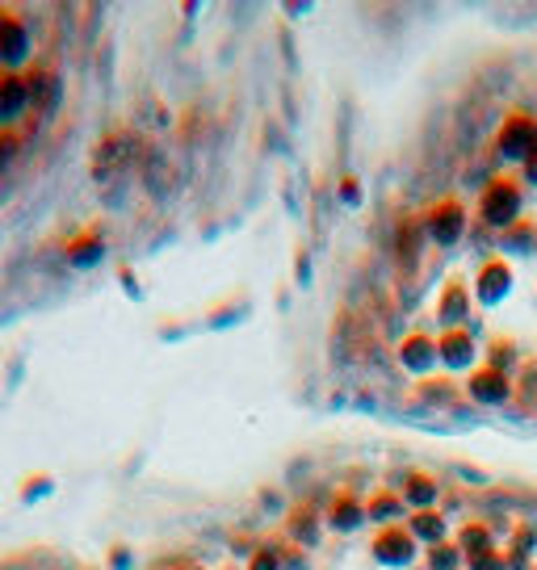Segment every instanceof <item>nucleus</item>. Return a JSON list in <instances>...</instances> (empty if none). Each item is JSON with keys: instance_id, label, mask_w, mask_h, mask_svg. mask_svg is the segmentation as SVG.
<instances>
[{"instance_id": "obj_1", "label": "nucleus", "mask_w": 537, "mask_h": 570, "mask_svg": "<svg viewBox=\"0 0 537 570\" xmlns=\"http://www.w3.org/2000/svg\"><path fill=\"white\" fill-rule=\"evenodd\" d=\"M30 51H35L30 21L13 9H0V71H26L30 68Z\"/></svg>"}, {"instance_id": "obj_2", "label": "nucleus", "mask_w": 537, "mask_h": 570, "mask_svg": "<svg viewBox=\"0 0 537 570\" xmlns=\"http://www.w3.org/2000/svg\"><path fill=\"white\" fill-rule=\"evenodd\" d=\"M30 109H35V97L26 85V71H0V130H18Z\"/></svg>"}, {"instance_id": "obj_3", "label": "nucleus", "mask_w": 537, "mask_h": 570, "mask_svg": "<svg viewBox=\"0 0 537 570\" xmlns=\"http://www.w3.org/2000/svg\"><path fill=\"white\" fill-rule=\"evenodd\" d=\"M106 256V239L97 232H89V235H76L72 244H68V261H72L76 268H89V265H97Z\"/></svg>"}, {"instance_id": "obj_4", "label": "nucleus", "mask_w": 537, "mask_h": 570, "mask_svg": "<svg viewBox=\"0 0 537 570\" xmlns=\"http://www.w3.org/2000/svg\"><path fill=\"white\" fill-rule=\"evenodd\" d=\"M517 210V194L508 189V185H496V194H491V202H487V218H508V214Z\"/></svg>"}, {"instance_id": "obj_5", "label": "nucleus", "mask_w": 537, "mask_h": 570, "mask_svg": "<svg viewBox=\"0 0 537 570\" xmlns=\"http://www.w3.org/2000/svg\"><path fill=\"white\" fill-rule=\"evenodd\" d=\"M21 156V135L18 130H0V173Z\"/></svg>"}, {"instance_id": "obj_6", "label": "nucleus", "mask_w": 537, "mask_h": 570, "mask_svg": "<svg viewBox=\"0 0 537 570\" xmlns=\"http://www.w3.org/2000/svg\"><path fill=\"white\" fill-rule=\"evenodd\" d=\"M55 491V479H47V474H35V479L21 487V503H35V499L51 495Z\"/></svg>"}]
</instances>
